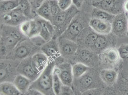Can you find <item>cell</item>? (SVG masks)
Instances as JSON below:
<instances>
[{"mask_svg": "<svg viewBox=\"0 0 128 95\" xmlns=\"http://www.w3.org/2000/svg\"><path fill=\"white\" fill-rule=\"evenodd\" d=\"M55 67L54 61H49L48 65L32 82L29 89L37 90L42 95H54L53 89V73Z\"/></svg>", "mask_w": 128, "mask_h": 95, "instance_id": "6da1fadb", "label": "cell"}, {"mask_svg": "<svg viewBox=\"0 0 128 95\" xmlns=\"http://www.w3.org/2000/svg\"><path fill=\"white\" fill-rule=\"evenodd\" d=\"M123 4L122 0H102L93 2L92 5L110 13L117 15L122 12Z\"/></svg>", "mask_w": 128, "mask_h": 95, "instance_id": "7a4b0ae2", "label": "cell"}, {"mask_svg": "<svg viewBox=\"0 0 128 95\" xmlns=\"http://www.w3.org/2000/svg\"><path fill=\"white\" fill-rule=\"evenodd\" d=\"M17 72L26 76L28 79L34 81L38 79L40 74L37 72L32 66L31 56L22 59L21 61L16 67Z\"/></svg>", "mask_w": 128, "mask_h": 95, "instance_id": "3957f363", "label": "cell"}, {"mask_svg": "<svg viewBox=\"0 0 128 95\" xmlns=\"http://www.w3.org/2000/svg\"><path fill=\"white\" fill-rule=\"evenodd\" d=\"M2 18L5 24L11 26L20 25L28 20V17L18 8L9 12L2 14Z\"/></svg>", "mask_w": 128, "mask_h": 95, "instance_id": "277c9868", "label": "cell"}, {"mask_svg": "<svg viewBox=\"0 0 128 95\" xmlns=\"http://www.w3.org/2000/svg\"><path fill=\"white\" fill-rule=\"evenodd\" d=\"M112 32L118 37H122L128 31V21L126 15L121 12L115 15L112 23Z\"/></svg>", "mask_w": 128, "mask_h": 95, "instance_id": "5b68a950", "label": "cell"}, {"mask_svg": "<svg viewBox=\"0 0 128 95\" xmlns=\"http://www.w3.org/2000/svg\"><path fill=\"white\" fill-rule=\"evenodd\" d=\"M19 30L25 37L31 39L39 35L40 26L36 19L28 20L19 25Z\"/></svg>", "mask_w": 128, "mask_h": 95, "instance_id": "8992f818", "label": "cell"}, {"mask_svg": "<svg viewBox=\"0 0 128 95\" xmlns=\"http://www.w3.org/2000/svg\"><path fill=\"white\" fill-rule=\"evenodd\" d=\"M22 38L12 32H6V34H2L1 40L2 52L7 50H14L17 45L21 42Z\"/></svg>", "mask_w": 128, "mask_h": 95, "instance_id": "52a82bcc", "label": "cell"}, {"mask_svg": "<svg viewBox=\"0 0 128 95\" xmlns=\"http://www.w3.org/2000/svg\"><path fill=\"white\" fill-rule=\"evenodd\" d=\"M41 51L48 58L50 61H54L61 55L58 42L51 40L41 46Z\"/></svg>", "mask_w": 128, "mask_h": 95, "instance_id": "ba28073f", "label": "cell"}, {"mask_svg": "<svg viewBox=\"0 0 128 95\" xmlns=\"http://www.w3.org/2000/svg\"><path fill=\"white\" fill-rule=\"evenodd\" d=\"M83 23L80 20H72L61 37L74 41L83 29Z\"/></svg>", "mask_w": 128, "mask_h": 95, "instance_id": "9c48e42d", "label": "cell"}, {"mask_svg": "<svg viewBox=\"0 0 128 95\" xmlns=\"http://www.w3.org/2000/svg\"><path fill=\"white\" fill-rule=\"evenodd\" d=\"M58 69L59 77L63 85L71 87L74 80L72 66L70 64L64 63L60 65Z\"/></svg>", "mask_w": 128, "mask_h": 95, "instance_id": "30bf717a", "label": "cell"}, {"mask_svg": "<svg viewBox=\"0 0 128 95\" xmlns=\"http://www.w3.org/2000/svg\"><path fill=\"white\" fill-rule=\"evenodd\" d=\"M61 54L64 56L75 55L78 49V44L75 41L60 37L58 41Z\"/></svg>", "mask_w": 128, "mask_h": 95, "instance_id": "8fae6325", "label": "cell"}, {"mask_svg": "<svg viewBox=\"0 0 128 95\" xmlns=\"http://www.w3.org/2000/svg\"><path fill=\"white\" fill-rule=\"evenodd\" d=\"M91 28L96 33L101 35H107L112 32V23L101 20L92 18L89 22Z\"/></svg>", "mask_w": 128, "mask_h": 95, "instance_id": "7c38bea8", "label": "cell"}, {"mask_svg": "<svg viewBox=\"0 0 128 95\" xmlns=\"http://www.w3.org/2000/svg\"><path fill=\"white\" fill-rule=\"evenodd\" d=\"M36 20L39 23L40 26L39 35L46 42L51 40L54 31V28L53 23L51 21L41 17Z\"/></svg>", "mask_w": 128, "mask_h": 95, "instance_id": "4fadbf2b", "label": "cell"}, {"mask_svg": "<svg viewBox=\"0 0 128 95\" xmlns=\"http://www.w3.org/2000/svg\"><path fill=\"white\" fill-rule=\"evenodd\" d=\"M49 61L48 57L42 52L35 53L31 56L32 66L39 74L46 69Z\"/></svg>", "mask_w": 128, "mask_h": 95, "instance_id": "5bb4252c", "label": "cell"}, {"mask_svg": "<svg viewBox=\"0 0 128 95\" xmlns=\"http://www.w3.org/2000/svg\"><path fill=\"white\" fill-rule=\"evenodd\" d=\"M34 45L32 42L31 43L26 42L19 43L14 49V57L17 59H24L30 56Z\"/></svg>", "mask_w": 128, "mask_h": 95, "instance_id": "9a60e30c", "label": "cell"}, {"mask_svg": "<svg viewBox=\"0 0 128 95\" xmlns=\"http://www.w3.org/2000/svg\"><path fill=\"white\" fill-rule=\"evenodd\" d=\"M102 58L105 63L108 65L114 66L118 63L120 57L117 49L110 48L102 54Z\"/></svg>", "mask_w": 128, "mask_h": 95, "instance_id": "2e32d148", "label": "cell"}, {"mask_svg": "<svg viewBox=\"0 0 128 95\" xmlns=\"http://www.w3.org/2000/svg\"><path fill=\"white\" fill-rule=\"evenodd\" d=\"M32 82L31 80L26 76L19 74L16 76L12 82L22 94H23L26 93L28 91Z\"/></svg>", "mask_w": 128, "mask_h": 95, "instance_id": "e0dca14e", "label": "cell"}, {"mask_svg": "<svg viewBox=\"0 0 128 95\" xmlns=\"http://www.w3.org/2000/svg\"><path fill=\"white\" fill-rule=\"evenodd\" d=\"M36 12L38 16L52 22L53 16L50 9L49 0L44 1L43 3L38 7Z\"/></svg>", "mask_w": 128, "mask_h": 95, "instance_id": "ac0fdd59", "label": "cell"}, {"mask_svg": "<svg viewBox=\"0 0 128 95\" xmlns=\"http://www.w3.org/2000/svg\"><path fill=\"white\" fill-rule=\"evenodd\" d=\"M0 94L6 95H21V92L17 89L13 82L10 81H4L0 82Z\"/></svg>", "mask_w": 128, "mask_h": 95, "instance_id": "d6986e66", "label": "cell"}, {"mask_svg": "<svg viewBox=\"0 0 128 95\" xmlns=\"http://www.w3.org/2000/svg\"><path fill=\"white\" fill-rule=\"evenodd\" d=\"M115 15H116L110 13L106 11L95 7L93 9L92 13V18H96L111 23H112Z\"/></svg>", "mask_w": 128, "mask_h": 95, "instance_id": "ffe728a7", "label": "cell"}, {"mask_svg": "<svg viewBox=\"0 0 128 95\" xmlns=\"http://www.w3.org/2000/svg\"><path fill=\"white\" fill-rule=\"evenodd\" d=\"M19 0H1L0 12L2 14L9 12L18 8Z\"/></svg>", "mask_w": 128, "mask_h": 95, "instance_id": "44dd1931", "label": "cell"}, {"mask_svg": "<svg viewBox=\"0 0 128 95\" xmlns=\"http://www.w3.org/2000/svg\"><path fill=\"white\" fill-rule=\"evenodd\" d=\"M102 79L108 84H112L115 83L117 79V72L111 69L102 70L100 73Z\"/></svg>", "mask_w": 128, "mask_h": 95, "instance_id": "7402d4cb", "label": "cell"}, {"mask_svg": "<svg viewBox=\"0 0 128 95\" xmlns=\"http://www.w3.org/2000/svg\"><path fill=\"white\" fill-rule=\"evenodd\" d=\"M72 69L74 78L79 79L86 74L89 69V67L85 64L78 62L72 66Z\"/></svg>", "mask_w": 128, "mask_h": 95, "instance_id": "603a6c76", "label": "cell"}, {"mask_svg": "<svg viewBox=\"0 0 128 95\" xmlns=\"http://www.w3.org/2000/svg\"><path fill=\"white\" fill-rule=\"evenodd\" d=\"M69 9L66 11H61L58 15L54 17L52 23L53 25L56 26H61L63 24H66V22L68 20Z\"/></svg>", "mask_w": 128, "mask_h": 95, "instance_id": "cb8c5ba5", "label": "cell"}, {"mask_svg": "<svg viewBox=\"0 0 128 95\" xmlns=\"http://www.w3.org/2000/svg\"><path fill=\"white\" fill-rule=\"evenodd\" d=\"M62 86L63 84L59 77L58 67L55 66L53 73V89L54 95L60 94Z\"/></svg>", "mask_w": 128, "mask_h": 95, "instance_id": "d4e9b609", "label": "cell"}, {"mask_svg": "<svg viewBox=\"0 0 128 95\" xmlns=\"http://www.w3.org/2000/svg\"><path fill=\"white\" fill-rule=\"evenodd\" d=\"M8 65L2 60L0 61V82L6 81V79L8 78L10 75L13 72V70L11 69V67H8Z\"/></svg>", "mask_w": 128, "mask_h": 95, "instance_id": "484cf974", "label": "cell"}, {"mask_svg": "<svg viewBox=\"0 0 128 95\" xmlns=\"http://www.w3.org/2000/svg\"><path fill=\"white\" fill-rule=\"evenodd\" d=\"M18 8L27 17L29 16L31 11V5L28 0H19Z\"/></svg>", "mask_w": 128, "mask_h": 95, "instance_id": "4316f807", "label": "cell"}, {"mask_svg": "<svg viewBox=\"0 0 128 95\" xmlns=\"http://www.w3.org/2000/svg\"><path fill=\"white\" fill-rule=\"evenodd\" d=\"M79 79L80 86L81 88L83 89L88 88L92 84L93 82L92 78L90 76H88L86 74Z\"/></svg>", "mask_w": 128, "mask_h": 95, "instance_id": "83f0119b", "label": "cell"}, {"mask_svg": "<svg viewBox=\"0 0 128 95\" xmlns=\"http://www.w3.org/2000/svg\"><path fill=\"white\" fill-rule=\"evenodd\" d=\"M104 35L100 34L98 35L94 44V48L98 50H101L106 47L108 44V41L106 38L103 36Z\"/></svg>", "mask_w": 128, "mask_h": 95, "instance_id": "f1b7e54d", "label": "cell"}, {"mask_svg": "<svg viewBox=\"0 0 128 95\" xmlns=\"http://www.w3.org/2000/svg\"><path fill=\"white\" fill-rule=\"evenodd\" d=\"M98 35L96 32H90L85 37V44L88 47H94Z\"/></svg>", "mask_w": 128, "mask_h": 95, "instance_id": "f546056e", "label": "cell"}, {"mask_svg": "<svg viewBox=\"0 0 128 95\" xmlns=\"http://www.w3.org/2000/svg\"><path fill=\"white\" fill-rule=\"evenodd\" d=\"M49 3L51 13L53 18L58 15L61 10L58 5V0H49Z\"/></svg>", "mask_w": 128, "mask_h": 95, "instance_id": "4dcf8cb0", "label": "cell"}, {"mask_svg": "<svg viewBox=\"0 0 128 95\" xmlns=\"http://www.w3.org/2000/svg\"><path fill=\"white\" fill-rule=\"evenodd\" d=\"M80 58L84 62L90 61L92 57V54L87 49H83L80 51Z\"/></svg>", "mask_w": 128, "mask_h": 95, "instance_id": "1f68e13d", "label": "cell"}, {"mask_svg": "<svg viewBox=\"0 0 128 95\" xmlns=\"http://www.w3.org/2000/svg\"><path fill=\"white\" fill-rule=\"evenodd\" d=\"M58 3L61 10L64 11L70 9L73 1L72 0H58Z\"/></svg>", "mask_w": 128, "mask_h": 95, "instance_id": "d6a6232c", "label": "cell"}, {"mask_svg": "<svg viewBox=\"0 0 128 95\" xmlns=\"http://www.w3.org/2000/svg\"><path fill=\"white\" fill-rule=\"evenodd\" d=\"M120 57L124 59H128V45L123 44L118 49Z\"/></svg>", "mask_w": 128, "mask_h": 95, "instance_id": "836d02e7", "label": "cell"}, {"mask_svg": "<svg viewBox=\"0 0 128 95\" xmlns=\"http://www.w3.org/2000/svg\"><path fill=\"white\" fill-rule=\"evenodd\" d=\"M60 94L62 95H71L73 94V92L70 88V87L63 85L61 88Z\"/></svg>", "mask_w": 128, "mask_h": 95, "instance_id": "e575fe53", "label": "cell"}, {"mask_svg": "<svg viewBox=\"0 0 128 95\" xmlns=\"http://www.w3.org/2000/svg\"><path fill=\"white\" fill-rule=\"evenodd\" d=\"M84 0H72L73 4L78 9L81 8L83 4Z\"/></svg>", "mask_w": 128, "mask_h": 95, "instance_id": "d590c367", "label": "cell"}, {"mask_svg": "<svg viewBox=\"0 0 128 95\" xmlns=\"http://www.w3.org/2000/svg\"><path fill=\"white\" fill-rule=\"evenodd\" d=\"M123 9L125 13L128 14V0H126L124 2H123Z\"/></svg>", "mask_w": 128, "mask_h": 95, "instance_id": "8d00e7d4", "label": "cell"}, {"mask_svg": "<svg viewBox=\"0 0 128 95\" xmlns=\"http://www.w3.org/2000/svg\"><path fill=\"white\" fill-rule=\"evenodd\" d=\"M31 0L34 5H38V6H39L43 3V1H44L45 0Z\"/></svg>", "mask_w": 128, "mask_h": 95, "instance_id": "74e56055", "label": "cell"}, {"mask_svg": "<svg viewBox=\"0 0 128 95\" xmlns=\"http://www.w3.org/2000/svg\"><path fill=\"white\" fill-rule=\"evenodd\" d=\"M102 0H92L93 1V2H97V1H100Z\"/></svg>", "mask_w": 128, "mask_h": 95, "instance_id": "f35d334b", "label": "cell"}, {"mask_svg": "<svg viewBox=\"0 0 128 95\" xmlns=\"http://www.w3.org/2000/svg\"><path fill=\"white\" fill-rule=\"evenodd\" d=\"M126 15L127 16V21H128V31H127V34L128 35V14L126 13Z\"/></svg>", "mask_w": 128, "mask_h": 95, "instance_id": "ab89813d", "label": "cell"}]
</instances>
